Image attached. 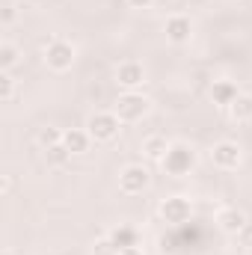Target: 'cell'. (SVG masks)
Masks as SVG:
<instances>
[{
	"instance_id": "16",
	"label": "cell",
	"mask_w": 252,
	"mask_h": 255,
	"mask_svg": "<svg viewBox=\"0 0 252 255\" xmlns=\"http://www.w3.org/2000/svg\"><path fill=\"white\" fill-rule=\"evenodd\" d=\"M21 48L15 45V42H0V71H9L12 74V68L15 65H21Z\"/></svg>"
},
{
	"instance_id": "15",
	"label": "cell",
	"mask_w": 252,
	"mask_h": 255,
	"mask_svg": "<svg viewBox=\"0 0 252 255\" xmlns=\"http://www.w3.org/2000/svg\"><path fill=\"white\" fill-rule=\"evenodd\" d=\"M107 235H110V241H113L119 250H125V247H139V232H136L133 226H127V223H119V226L110 229Z\"/></svg>"
},
{
	"instance_id": "19",
	"label": "cell",
	"mask_w": 252,
	"mask_h": 255,
	"mask_svg": "<svg viewBox=\"0 0 252 255\" xmlns=\"http://www.w3.org/2000/svg\"><path fill=\"white\" fill-rule=\"evenodd\" d=\"M36 142L42 145V151H45V148H51V145H60V142H63V130H60V128H54V125L42 128V130H39V136H36Z\"/></svg>"
},
{
	"instance_id": "9",
	"label": "cell",
	"mask_w": 252,
	"mask_h": 255,
	"mask_svg": "<svg viewBox=\"0 0 252 255\" xmlns=\"http://www.w3.org/2000/svg\"><path fill=\"white\" fill-rule=\"evenodd\" d=\"M145 77H148V71L139 60H122L116 65V83L122 86V92H139Z\"/></svg>"
},
{
	"instance_id": "21",
	"label": "cell",
	"mask_w": 252,
	"mask_h": 255,
	"mask_svg": "<svg viewBox=\"0 0 252 255\" xmlns=\"http://www.w3.org/2000/svg\"><path fill=\"white\" fill-rule=\"evenodd\" d=\"M15 18H18V9H15L12 3H6V6L0 9V24H3V27H12Z\"/></svg>"
},
{
	"instance_id": "10",
	"label": "cell",
	"mask_w": 252,
	"mask_h": 255,
	"mask_svg": "<svg viewBox=\"0 0 252 255\" xmlns=\"http://www.w3.org/2000/svg\"><path fill=\"white\" fill-rule=\"evenodd\" d=\"M163 33H166V42H172V45H187L190 36H193V21H190V15H169L166 18V24H163Z\"/></svg>"
},
{
	"instance_id": "8",
	"label": "cell",
	"mask_w": 252,
	"mask_h": 255,
	"mask_svg": "<svg viewBox=\"0 0 252 255\" xmlns=\"http://www.w3.org/2000/svg\"><path fill=\"white\" fill-rule=\"evenodd\" d=\"M160 217H163V223H169V226L190 223V217H193V202H190L187 196H181V193L166 196V199L160 202Z\"/></svg>"
},
{
	"instance_id": "17",
	"label": "cell",
	"mask_w": 252,
	"mask_h": 255,
	"mask_svg": "<svg viewBox=\"0 0 252 255\" xmlns=\"http://www.w3.org/2000/svg\"><path fill=\"white\" fill-rule=\"evenodd\" d=\"M68 160H71V151L65 148L63 142H60V145H51V148H45V163H48L51 169H63Z\"/></svg>"
},
{
	"instance_id": "7",
	"label": "cell",
	"mask_w": 252,
	"mask_h": 255,
	"mask_svg": "<svg viewBox=\"0 0 252 255\" xmlns=\"http://www.w3.org/2000/svg\"><path fill=\"white\" fill-rule=\"evenodd\" d=\"M214 223H217V229H220L223 235H235V238H238V235L247 229L250 217H247V211L238 208V205H223V208H217Z\"/></svg>"
},
{
	"instance_id": "2",
	"label": "cell",
	"mask_w": 252,
	"mask_h": 255,
	"mask_svg": "<svg viewBox=\"0 0 252 255\" xmlns=\"http://www.w3.org/2000/svg\"><path fill=\"white\" fill-rule=\"evenodd\" d=\"M113 113L122 119V125L142 122L151 113V98H145L142 92H119V98L113 101Z\"/></svg>"
},
{
	"instance_id": "5",
	"label": "cell",
	"mask_w": 252,
	"mask_h": 255,
	"mask_svg": "<svg viewBox=\"0 0 252 255\" xmlns=\"http://www.w3.org/2000/svg\"><path fill=\"white\" fill-rule=\"evenodd\" d=\"M151 187V172H148V166H142V163H127L125 169L119 172V190L125 193V196H139V193H145Z\"/></svg>"
},
{
	"instance_id": "1",
	"label": "cell",
	"mask_w": 252,
	"mask_h": 255,
	"mask_svg": "<svg viewBox=\"0 0 252 255\" xmlns=\"http://www.w3.org/2000/svg\"><path fill=\"white\" fill-rule=\"evenodd\" d=\"M160 166H163L166 175L184 178V175H190V169L196 166V148H193L190 142H184V139H172V142H169V151H166L163 160H160Z\"/></svg>"
},
{
	"instance_id": "13",
	"label": "cell",
	"mask_w": 252,
	"mask_h": 255,
	"mask_svg": "<svg viewBox=\"0 0 252 255\" xmlns=\"http://www.w3.org/2000/svg\"><path fill=\"white\" fill-rule=\"evenodd\" d=\"M169 142H172V139H166L163 133H148V136L142 139V154H145L148 160L160 163V160H163V154L169 151Z\"/></svg>"
},
{
	"instance_id": "3",
	"label": "cell",
	"mask_w": 252,
	"mask_h": 255,
	"mask_svg": "<svg viewBox=\"0 0 252 255\" xmlns=\"http://www.w3.org/2000/svg\"><path fill=\"white\" fill-rule=\"evenodd\" d=\"M42 60H45V65H48L51 71L63 74V71H68V68L74 65V60H77V48H74V42H68V39H63V36H54V39L45 45Z\"/></svg>"
},
{
	"instance_id": "11",
	"label": "cell",
	"mask_w": 252,
	"mask_h": 255,
	"mask_svg": "<svg viewBox=\"0 0 252 255\" xmlns=\"http://www.w3.org/2000/svg\"><path fill=\"white\" fill-rule=\"evenodd\" d=\"M238 95H241V89H238V83L229 80V77H220V80L211 83V101H214L217 107H226V110H229V104H232Z\"/></svg>"
},
{
	"instance_id": "24",
	"label": "cell",
	"mask_w": 252,
	"mask_h": 255,
	"mask_svg": "<svg viewBox=\"0 0 252 255\" xmlns=\"http://www.w3.org/2000/svg\"><path fill=\"white\" fill-rule=\"evenodd\" d=\"M119 255H145V253H142V247H125V250H119Z\"/></svg>"
},
{
	"instance_id": "26",
	"label": "cell",
	"mask_w": 252,
	"mask_h": 255,
	"mask_svg": "<svg viewBox=\"0 0 252 255\" xmlns=\"http://www.w3.org/2000/svg\"><path fill=\"white\" fill-rule=\"evenodd\" d=\"M247 255H252V241H250V244H247Z\"/></svg>"
},
{
	"instance_id": "14",
	"label": "cell",
	"mask_w": 252,
	"mask_h": 255,
	"mask_svg": "<svg viewBox=\"0 0 252 255\" xmlns=\"http://www.w3.org/2000/svg\"><path fill=\"white\" fill-rule=\"evenodd\" d=\"M229 116H232V122H238V125L252 122V92H241V95L229 104Z\"/></svg>"
},
{
	"instance_id": "4",
	"label": "cell",
	"mask_w": 252,
	"mask_h": 255,
	"mask_svg": "<svg viewBox=\"0 0 252 255\" xmlns=\"http://www.w3.org/2000/svg\"><path fill=\"white\" fill-rule=\"evenodd\" d=\"M86 130H89L92 142H113V139H119L122 119H119L113 110H95V113H89V119H86Z\"/></svg>"
},
{
	"instance_id": "6",
	"label": "cell",
	"mask_w": 252,
	"mask_h": 255,
	"mask_svg": "<svg viewBox=\"0 0 252 255\" xmlns=\"http://www.w3.org/2000/svg\"><path fill=\"white\" fill-rule=\"evenodd\" d=\"M211 163L217 169H223V172H235L244 163V148L238 142H232V139H220L211 148Z\"/></svg>"
},
{
	"instance_id": "20",
	"label": "cell",
	"mask_w": 252,
	"mask_h": 255,
	"mask_svg": "<svg viewBox=\"0 0 252 255\" xmlns=\"http://www.w3.org/2000/svg\"><path fill=\"white\" fill-rule=\"evenodd\" d=\"M92 255H119V247L110 241V235H101V238H95L92 241Z\"/></svg>"
},
{
	"instance_id": "22",
	"label": "cell",
	"mask_w": 252,
	"mask_h": 255,
	"mask_svg": "<svg viewBox=\"0 0 252 255\" xmlns=\"http://www.w3.org/2000/svg\"><path fill=\"white\" fill-rule=\"evenodd\" d=\"M15 187V181H12V175H3V181H0V196H9Z\"/></svg>"
},
{
	"instance_id": "23",
	"label": "cell",
	"mask_w": 252,
	"mask_h": 255,
	"mask_svg": "<svg viewBox=\"0 0 252 255\" xmlns=\"http://www.w3.org/2000/svg\"><path fill=\"white\" fill-rule=\"evenodd\" d=\"M130 9H148V6H154V0H125Z\"/></svg>"
},
{
	"instance_id": "12",
	"label": "cell",
	"mask_w": 252,
	"mask_h": 255,
	"mask_svg": "<svg viewBox=\"0 0 252 255\" xmlns=\"http://www.w3.org/2000/svg\"><path fill=\"white\" fill-rule=\"evenodd\" d=\"M63 145L71 151V157H74V154H86L89 145H92V136H89L86 128H65L63 130Z\"/></svg>"
},
{
	"instance_id": "25",
	"label": "cell",
	"mask_w": 252,
	"mask_h": 255,
	"mask_svg": "<svg viewBox=\"0 0 252 255\" xmlns=\"http://www.w3.org/2000/svg\"><path fill=\"white\" fill-rule=\"evenodd\" d=\"M0 255H18L15 250H0Z\"/></svg>"
},
{
	"instance_id": "18",
	"label": "cell",
	"mask_w": 252,
	"mask_h": 255,
	"mask_svg": "<svg viewBox=\"0 0 252 255\" xmlns=\"http://www.w3.org/2000/svg\"><path fill=\"white\" fill-rule=\"evenodd\" d=\"M15 92H18V83L9 71H0V101L3 104H12L15 101Z\"/></svg>"
}]
</instances>
